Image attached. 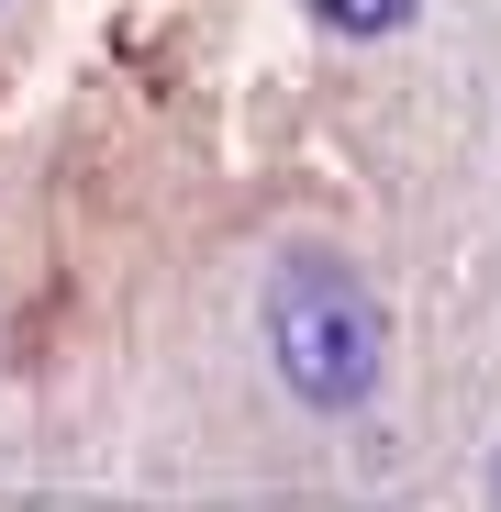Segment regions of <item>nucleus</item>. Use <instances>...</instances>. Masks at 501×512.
<instances>
[{"mask_svg": "<svg viewBox=\"0 0 501 512\" xmlns=\"http://www.w3.org/2000/svg\"><path fill=\"white\" fill-rule=\"evenodd\" d=\"M268 368L301 412H368L379 379H390V312L379 290L346 268V256H279V279H268Z\"/></svg>", "mask_w": 501, "mask_h": 512, "instance_id": "1", "label": "nucleus"}, {"mask_svg": "<svg viewBox=\"0 0 501 512\" xmlns=\"http://www.w3.org/2000/svg\"><path fill=\"white\" fill-rule=\"evenodd\" d=\"M301 12H312L334 45H390V34H412L424 0H301Z\"/></svg>", "mask_w": 501, "mask_h": 512, "instance_id": "2", "label": "nucleus"}]
</instances>
